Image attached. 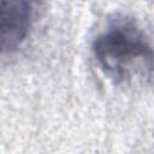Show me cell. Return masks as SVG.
<instances>
[{"instance_id":"cell-2","label":"cell","mask_w":154,"mask_h":154,"mask_svg":"<svg viewBox=\"0 0 154 154\" xmlns=\"http://www.w3.org/2000/svg\"><path fill=\"white\" fill-rule=\"evenodd\" d=\"M32 23V6L26 1H0V54L17 51Z\"/></svg>"},{"instance_id":"cell-1","label":"cell","mask_w":154,"mask_h":154,"mask_svg":"<svg viewBox=\"0 0 154 154\" xmlns=\"http://www.w3.org/2000/svg\"><path fill=\"white\" fill-rule=\"evenodd\" d=\"M91 51L100 67L117 82L130 78L137 69L152 73L150 41L131 18L116 17L109 20L93 40Z\"/></svg>"}]
</instances>
